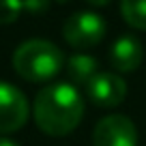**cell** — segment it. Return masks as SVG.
<instances>
[{"instance_id": "6da1fadb", "label": "cell", "mask_w": 146, "mask_h": 146, "mask_svg": "<svg viewBox=\"0 0 146 146\" xmlns=\"http://www.w3.org/2000/svg\"><path fill=\"white\" fill-rule=\"evenodd\" d=\"M35 123L52 137L69 135L84 116V101L78 88L67 82H56L41 88L32 105Z\"/></svg>"}, {"instance_id": "7a4b0ae2", "label": "cell", "mask_w": 146, "mask_h": 146, "mask_svg": "<svg viewBox=\"0 0 146 146\" xmlns=\"http://www.w3.org/2000/svg\"><path fill=\"white\" fill-rule=\"evenodd\" d=\"M64 67V56L58 45L45 39L24 41L13 54V69L28 82H47Z\"/></svg>"}, {"instance_id": "3957f363", "label": "cell", "mask_w": 146, "mask_h": 146, "mask_svg": "<svg viewBox=\"0 0 146 146\" xmlns=\"http://www.w3.org/2000/svg\"><path fill=\"white\" fill-rule=\"evenodd\" d=\"M62 35L71 47L88 50V47H95L105 36V22L101 15L92 13V11H80L64 22Z\"/></svg>"}, {"instance_id": "277c9868", "label": "cell", "mask_w": 146, "mask_h": 146, "mask_svg": "<svg viewBox=\"0 0 146 146\" xmlns=\"http://www.w3.org/2000/svg\"><path fill=\"white\" fill-rule=\"evenodd\" d=\"M95 146H137V129L131 118L123 114H110L97 123L92 131Z\"/></svg>"}, {"instance_id": "5b68a950", "label": "cell", "mask_w": 146, "mask_h": 146, "mask_svg": "<svg viewBox=\"0 0 146 146\" xmlns=\"http://www.w3.org/2000/svg\"><path fill=\"white\" fill-rule=\"evenodd\" d=\"M30 114L28 99L13 84L0 82V133H13L22 129Z\"/></svg>"}, {"instance_id": "8992f818", "label": "cell", "mask_w": 146, "mask_h": 146, "mask_svg": "<svg viewBox=\"0 0 146 146\" xmlns=\"http://www.w3.org/2000/svg\"><path fill=\"white\" fill-rule=\"evenodd\" d=\"M86 97L99 108H116L127 97V84L116 73L99 71L86 84Z\"/></svg>"}, {"instance_id": "52a82bcc", "label": "cell", "mask_w": 146, "mask_h": 146, "mask_svg": "<svg viewBox=\"0 0 146 146\" xmlns=\"http://www.w3.org/2000/svg\"><path fill=\"white\" fill-rule=\"evenodd\" d=\"M110 62L116 71H123V73L135 71L142 64V43L135 36H120L112 45Z\"/></svg>"}, {"instance_id": "ba28073f", "label": "cell", "mask_w": 146, "mask_h": 146, "mask_svg": "<svg viewBox=\"0 0 146 146\" xmlns=\"http://www.w3.org/2000/svg\"><path fill=\"white\" fill-rule=\"evenodd\" d=\"M97 60L86 54H73L67 60V75L73 84H82L86 86L92 78L97 75Z\"/></svg>"}, {"instance_id": "9c48e42d", "label": "cell", "mask_w": 146, "mask_h": 146, "mask_svg": "<svg viewBox=\"0 0 146 146\" xmlns=\"http://www.w3.org/2000/svg\"><path fill=\"white\" fill-rule=\"evenodd\" d=\"M120 13L131 28L146 30V0H120Z\"/></svg>"}, {"instance_id": "30bf717a", "label": "cell", "mask_w": 146, "mask_h": 146, "mask_svg": "<svg viewBox=\"0 0 146 146\" xmlns=\"http://www.w3.org/2000/svg\"><path fill=\"white\" fill-rule=\"evenodd\" d=\"M24 9L22 0H0V24H13Z\"/></svg>"}, {"instance_id": "8fae6325", "label": "cell", "mask_w": 146, "mask_h": 146, "mask_svg": "<svg viewBox=\"0 0 146 146\" xmlns=\"http://www.w3.org/2000/svg\"><path fill=\"white\" fill-rule=\"evenodd\" d=\"M50 5V0H24V9L30 11V13H43Z\"/></svg>"}, {"instance_id": "7c38bea8", "label": "cell", "mask_w": 146, "mask_h": 146, "mask_svg": "<svg viewBox=\"0 0 146 146\" xmlns=\"http://www.w3.org/2000/svg\"><path fill=\"white\" fill-rule=\"evenodd\" d=\"M88 5H92V7H105V5H110L112 0H86Z\"/></svg>"}, {"instance_id": "4fadbf2b", "label": "cell", "mask_w": 146, "mask_h": 146, "mask_svg": "<svg viewBox=\"0 0 146 146\" xmlns=\"http://www.w3.org/2000/svg\"><path fill=\"white\" fill-rule=\"evenodd\" d=\"M0 146H17V144L11 142V140H7V137H0Z\"/></svg>"}, {"instance_id": "5bb4252c", "label": "cell", "mask_w": 146, "mask_h": 146, "mask_svg": "<svg viewBox=\"0 0 146 146\" xmlns=\"http://www.w3.org/2000/svg\"><path fill=\"white\" fill-rule=\"evenodd\" d=\"M58 2H69V0H58Z\"/></svg>"}]
</instances>
